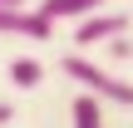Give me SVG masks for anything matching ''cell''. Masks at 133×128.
<instances>
[{
	"instance_id": "cell-1",
	"label": "cell",
	"mask_w": 133,
	"mask_h": 128,
	"mask_svg": "<svg viewBox=\"0 0 133 128\" xmlns=\"http://www.w3.org/2000/svg\"><path fill=\"white\" fill-rule=\"evenodd\" d=\"M59 69H64V79L69 84H79V89H89V94H99L104 104H118V109H133V84L128 79H118L114 69H104V64H94L89 54H64L59 59Z\"/></svg>"
},
{
	"instance_id": "cell-9",
	"label": "cell",
	"mask_w": 133,
	"mask_h": 128,
	"mask_svg": "<svg viewBox=\"0 0 133 128\" xmlns=\"http://www.w3.org/2000/svg\"><path fill=\"white\" fill-rule=\"evenodd\" d=\"M0 5H30V0H0Z\"/></svg>"
},
{
	"instance_id": "cell-2",
	"label": "cell",
	"mask_w": 133,
	"mask_h": 128,
	"mask_svg": "<svg viewBox=\"0 0 133 128\" xmlns=\"http://www.w3.org/2000/svg\"><path fill=\"white\" fill-rule=\"evenodd\" d=\"M118 35H128V15H123V10H94V15L74 20V44H79V49L109 44V39H118Z\"/></svg>"
},
{
	"instance_id": "cell-6",
	"label": "cell",
	"mask_w": 133,
	"mask_h": 128,
	"mask_svg": "<svg viewBox=\"0 0 133 128\" xmlns=\"http://www.w3.org/2000/svg\"><path fill=\"white\" fill-rule=\"evenodd\" d=\"M10 84H15V89H39V84H44V64L30 59V54H20V59L10 64Z\"/></svg>"
},
{
	"instance_id": "cell-4",
	"label": "cell",
	"mask_w": 133,
	"mask_h": 128,
	"mask_svg": "<svg viewBox=\"0 0 133 128\" xmlns=\"http://www.w3.org/2000/svg\"><path fill=\"white\" fill-rule=\"evenodd\" d=\"M109 0H44L39 10L59 25V20H84V15H94V10H104Z\"/></svg>"
},
{
	"instance_id": "cell-7",
	"label": "cell",
	"mask_w": 133,
	"mask_h": 128,
	"mask_svg": "<svg viewBox=\"0 0 133 128\" xmlns=\"http://www.w3.org/2000/svg\"><path fill=\"white\" fill-rule=\"evenodd\" d=\"M104 49H109V59H133V44L123 39V35H118V39H109Z\"/></svg>"
},
{
	"instance_id": "cell-3",
	"label": "cell",
	"mask_w": 133,
	"mask_h": 128,
	"mask_svg": "<svg viewBox=\"0 0 133 128\" xmlns=\"http://www.w3.org/2000/svg\"><path fill=\"white\" fill-rule=\"evenodd\" d=\"M0 35H15V39H49L54 35V20L44 10H30V5H0Z\"/></svg>"
},
{
	"instance_id": "cell-5",
	"label": "cell",
	"mask_w": 133,
	"mask_h": 128,
	"mask_svg": "<svg viewBox=\"0 0 133 128\" xmlns=\"http://www.w3.org/2000/svg\"><path fill=\"white\" fill-rule=\"evenodd\" d=\"M69 118H74V128H104V99H99V94H89V89H79V99H74Z\"/></svg>"
},
{
	"instance_id": "cell-8",
	"label": "cell",
	"mask_w": 133,
	"mask_h": 128,
	"mask_svg": "<svg viewBox=\"0 0 133 128\" xmlns=\"http://www.w3.org/2000/svg\"><path fill=\"white\" fill-rule=\"evenodd\" d=\"M10 118H15V109H10V104H0V128L10 123Z\"/></svg>"
}]
</instances>
